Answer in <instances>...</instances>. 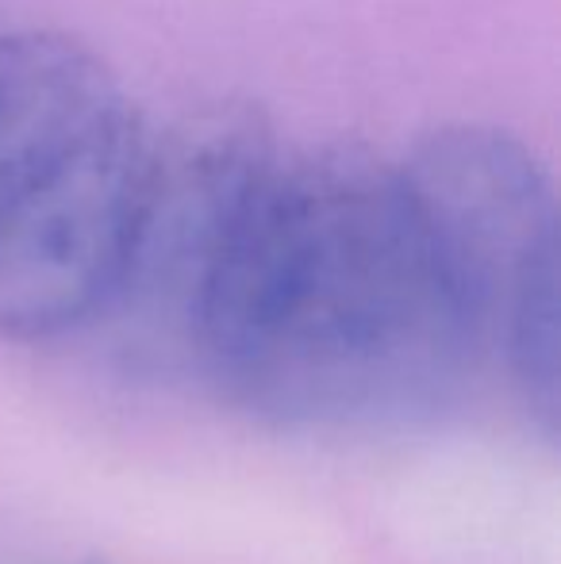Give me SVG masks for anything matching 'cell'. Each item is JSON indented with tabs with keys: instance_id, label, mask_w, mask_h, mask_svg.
<instances>
[{
	"instance_id": "6da1fadb",
	"label": "cell",
	"mask_w": 561,
	"mask_h": 564,
	"mask_svg": "<svg viewBox=\"0 0 561 564\" xmlns=\"http://www.w3.org/2000/svg\"><path fill=\"white\" fill-rule=\"evenodd\" d=\"M188 341L255 415L308 431L397 426L454 395L481 335L385 162L273 150L235 200Z\"/></svg>"
},
{
	"instance_id": "7a4b0ae2",
	"label": "cell",
	"mask_w": 561,
	"mask_h": 564,
	"mask_svg": "<svg viewBox=\"0 0 561 564\" xmlns=\"http://www.w3.org/2000/svg\"><path fill=\"white\" fill-rule=\"evenodd\" d=\"M397 165L481 341H500L527 411L558 434L561 276L550 170L496 123L434 127Z\"/></svg>"
},
{
	"instance_id": "3957f363",
	"label": "cell",
	"mask_w": 561,
	"mask_h": 564,
	"mask_svg": "<svg viewBox=\"0 0 561 564\" xmlns=\"http://www.w3.org/2000/svg\"><path fill=\"white\" fill-rule=\"evenodd\" d=\"M154 154L158 131L123 100L0 204V338L51 341L112 315Z\"/></svg>"
},
{
	"instance_id": "277c9868",
	"label": "cell",
	"mask_w": 561,
	"mask_h": 564,
	"mask_svg": "<svg viewBox=\"0 0 561 564\" xmlns=\"http://www.w3.org/2000/svg\"><path fill=\"white\" fill-rule=\"evenodd\" d=\"M97 46L69 31H0V204L62 147L123 105Z\"/></svg>"
}]
</instances>
